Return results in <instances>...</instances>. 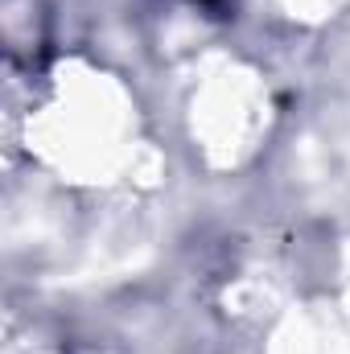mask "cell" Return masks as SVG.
Instances as JSON below:
<instances>
[{"mask_svg": "<svg viewBox=\"0 0 350 354\" xmlns=\"http://www.w3.org/2000/svg\"><path fill=\"white\" fill-rule=\"evenodd\" d=\"M198 4H210V8H214V4H223V0H198Z\"/></svg>", "mask_w": 350, "mask_h": 354, "instance_id": "1", "label": "cell"}]
</instances>
